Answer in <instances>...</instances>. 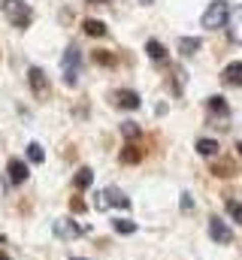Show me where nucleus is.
Masks as SVG:
<instances>
[{"instance_id": "1", "label": "nucleus", "mask_w": 242, "mask_h": 260, "mask_svg": "<svg viewBox=\"0 0 242 260\" xmlns=\"http://www.w3.org/2000/svg\"><path fill=\"white\" fill-rule=\"evenodd\" d=\"M3 12L12 21V27H18V30L31 27V18H34L31 3H24V0H3Z\"/></svg>"}, {"instance_id": "2", "label": "nucleus", "mask_w": 242, "mask_h": 260, "mask_svg": "<svg viewBox=\"0 0 242 260\" xmlns=\"http://www.w3.org/2000/svg\"><path fill=\"white\" fill-rule=\"evenodd\" d=\"M227 15H230V6H227L224 0H212V3H209V9L203 12V27L218 30V27H224Z\"/></svg>"}, {"instance_id": "3", "label": "nucleus", "mask_w": 242, "mask_h": 260, "mask_svg": "<svg viewBox=\"0 0 242 260\" xmlns=\"http://www.w3.org/2000/svg\"><path fill=\"white\" fill-rule=\"evenodd\" d=\"M79 67H82V55H79L76 46H70V49L64 52V82H67L70 88L79 85Z\"/></svg>"}, {"instance_id": "4", "label": "nucleus", "mask_w": 242, "mask_h": 260, "mask_svg": "<svg viewBox=\"0 0 242 260\" xmlns=\"http://www.w3.org/2000/svg\"><path fill=\"white\" fill-rule=\"evenodd\" d=\"M109 206H118V209H130V200L121 194L118 188H103L97 194V209H109Z\"/></svg>"}, {"instance_id": "5", "label": "nucleus", "mask_w": 242, "mask_h": 260, "mask_svg": "<svg viewBox=\"0 0 242 260\" xmlns=\"http://www.w3.org/2000/svg\"><path fill=\"white\" fill-rule=\"evenodd\" d=\"M52 230H55V236L58 239H64V242H70V239H79L85 230L76 224V221H70V218H58L55 224H52Z\"/></svg>"}, {"instance_id": "6", "label": "nucleus", "mask_w": 242, "mask_h": 260, "mask_svg": "<svg viewBox=\"0 0 242 260\" xmlns=\"http://www.w3.org/2000/svg\"><path fill=\"white\" fill-rule=\"evenodd\" d=\"M209 236H212V242H218V245H230V242H233V230H230L221 218H212V221H209Z\"/></svg>"}, {"instance_id": "7", "label": "nucleus", "mask_w": 242, "mask_h": 260, "mask_svg": "<svg viewBox=\"0 0 242 260\" xmlns=\"http://www.w3.org/2000/svg\"><path fill=\"white\" fill-rule=\"evenodd\" d=\"M227 37H230V43L242 46V6H233L227 15Z\"/></svg>"}, {"instance_id": "8", "label": "nucleus", "mask_w": 242, "mask_h": 260, "mask_svg": "<svg viewBox=\"0 0 242 260\" xmlns=\"http://www.w3.org/2000/svg\"><path fill=\"white\" fill-rule=\"evenodd\" d=\"M27 82H31V88H34L37 97H46L49 94V79H46V73L40 67H31L27 70Z\"/></svg>"}, {"instance_id": "9", "label": "nucleus", "mask_w": 242, "mask_h": 260, "mask_svg": "<svg viewBox=\"0 0 242 260\" xmlns=\"http://www.w3.org/2000/svg\"><path fill=\"white\" fill-rule=\"evenodd\" d=\"M27 176H31V167H27L24 160H9V182L21 185V182H24Z\"/></svg>"}, {"instance_id": "10", "label": "nucleus", "mask_w": 242, "mask_h": 260, "mask_svg": "<svg viewBox=\"0 0 242 260\" xmlns=\"http://www.w3.org/2000/svg\"><path fill=\"white\" fill-rule=\"evenodd\" d=\"M139 94L136 91H118L115 94V106H121V109H139Z\"/></svg>"}, {"instance_id": "11", "label": "nucleus", "mask_w": 242, "mask_h": 260, "mask_svg": "<svg viewBox=\"0 0 242 260\" xmlns=\"http://www.w3.org/2000/svg\"><path fill=\"white\" fill-rule=\"evenodd\" d=\"M221 76H224V82H227V85H242V61H233V64H227Z\"/></svg>"}, {"instance_id": "12", "label": "nucleus", "mask_w": 242, "mask_h": 260, "mask_svg": "<svg viewBox=\"0 0 242 260\" xmlns=\"http://www.w3.org/2000/svg\"><path fill=\"white\" fill-rule=\"evenodd\" d=\"M145 52H148V58L158 61V64L167 61V49H164V43H158V40H148V43H145Z\"/></svg>"}, {"instance_id": "13", "label": "nucleus", "mask_w": 242, "mask_h": 260, "mask_svg": "<svg viewBox=\"0 0 242 260\" xmlns=\"http://www.w3.org/2000/svg\"><path fill=\"white\" fill-rule=\"evenodd\" d=\"M200 49H203V43H200L197 37H182V40H179V52H182V55H188V58H191V55H197Z\"/></svg>"}, {"instance_id": "14", "label": "nucleus", "mask_w": 242, "mask_h": 260, "mask_svg": "<svg viewBox=\"0 0 242 260\" xmlns=\"http://www.w3.org/2000/svg\"><path fill=\"white\" fill-rule=\"evenodd\" d=\"M82 27H85V34H88V37H106V24H103V21H97V18H85V21H82Z\"/></svg>"}, {"instance_id": "15", "label": "nucleus", "mask_w": 242, "mask_h": 260, "mask_svg": "<svg viewBox=\"0 0 242 260\" xmlns=\"http://www.w3.org/2000/svg\"><path fill=\"white\" fill-rule=\"evenodd\" d=\"M73 182H76V188H79V191H85V188H91V182H94V173H91L88 167H82V170L76 173V179H73Z\"/></svg>"}, {"instance_id": "16", "label": "nucleus", "mask_w": 242, "mask_h": 260, "mask_svg": "<svg viewBox=\"0 0 242 260\" xmlns=\"http://www.w3.org/2000/svg\"><path fill=\"white\" fill-rule=\"evenodd\" d=\"M112 227H115V233H124V236L136 233V224H133V221H127V218H112Z\"/></svg>"}, {"instance_id": "17", "label": "nucleus", "mask_w": 242, "mask_h": 260, "mask_svg": "<svg viewBox=\"0 0 242 260\" xmlns=\"http://www.w3.org/2000/svg\"><path fill=\"white\" fill-rule=\"evenodd\" d=\"M197 151H200L203 157H212V154L218 151V142H215V139H197Z\"/></svg>"}, {"instance_id": "18", "label": "nucleus", "mask_w": 242, "mask_h": 260, "mask_svg": "<svg viewBox=\"0 0 242 260\" xmlns=\"http://www.w3.org/2000/svg\"><path fill=\"white\" fill-rule=\"evenodd\" d=\"M27 160H31V164H43V160H46V151H43L40 142H31V145H27Z\"/></svg>"}, {"instance_id": "19", "label": "nucleus", "mask_w": 242, "mask_h": 260, "mask_svg": "<svg viewBox=\"0 0 242 260\" xmlns=\"http://www.w3.org/2000/svg\"><path fill=\"white\" fill-rule=\"evenodd\" d=\"M209 112H212V115H227L224 97H209Z\"/></svg>"}, {"instance_id": "20", "label": "nucleus", "mask_w": 242, "mask_h": 260, "mask_svg": "<svg viewBox=\"0 0 242 260\" xmlns=\"http://www.w3.org/2000/svg\"><path fill=\"white\" fill-rule=\"evenodd\" d=\"M227 209H230L233 221H239V224H242V203H236V200H233V203H227Z\"/></svg>"}, {"instance_id": "21", "label": "nucleus", "mask_w": 242, "mask_h": 260, "mask_svg": "<svg viewBox=\"0 0 242 260\" xmlns=\"http://www.w3.org/2000/svg\"><path fill=\"white\" fill-rule=\"evenodd\" d=\"M121 133H124V136H130V139H133V136H139V127H136V124H133V121H127V124H121Z\"/></svg>"}, {"instance_id": "22", "label": "nucleus", "mask_w": 242, "mask_h": 260, "mask_svg": "<svg viewBox=\"0 0 242 260\" xmlns=\"http://www.w3.org/2000/svg\"><path fill=\"white\" fill-rule=\"evenodd\" d=\"M94 61H97V64H112L115 58H112L109 52H94Z\"/></svg>"}, {"instance_id": "23", "label": "nucleus", "mask_w": 242, "mask_h": 260, "mask_svg": "<svg viewBox=\"0 0 242 260\" xmlns=\"http://www.w3.org/2000/svg\"><path fill=\"white\" fill-rule=\"evenodd\" d=\"M139 3H142V6H152V3H155V0H139Z\"/></svg>"}, {"instance_id": "24", "label": "nucleus", "mask_w": 242, "mask_h": 260, "mask_svg": "<svg viewBox=\"0 0 242 260\" xmlns=\"http://www.w3.org/2000/svg\"><path fill=\"white\" fill-rule=\"evenodd\" d=\"M70 260H88V257H70Z\"/></svg>"}, {"instance_id": "25", "label": "nucleus", "mask_w": 242, "mask_h": 260, "mask_svg": "<svg viewBox=\"0 0 242 260\" xmlns=\"http://www.w3.org/2000/svg\"><path fill=\"white\" fill-rule=\"evenodd\" d=\"M236 148H239V154H242V142H239V145H236Z\"/></svg>"}, {"instance_id": "26", "label": "nucleus", "mask_w": 242, "mask_h": 260, "mask_svg": "<svg viewBox=\"0 0 242 260\" xmlns=\"http://www.w3.org/2000/svg\"><path fill=\"white\" fill-rule=\"evenodd\" d=\"M91 3H100V0H91ZM103 3H106V0H103Z\"/></svg>"}]
</instances>
